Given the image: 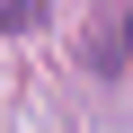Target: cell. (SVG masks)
I'll use <instances>...</instances> for the list:
<instances>
[{"label":"cell","instance_id":"1","mask_svg":"<svg viewBox=\"0 0 133 133\" xmlns=\"http://www.w3.org/2000/svg\"><path fill=\"white\" fill-rule=\"evenodd\" d=\"M44 9H53V0H0V36H27V27H44Z\"/></svg>","mask_w":133,"mask_h":133},{"label":"cell","instance_id":"2","mask_svg":"<svg viewBox=\"0 0 133 133\" xmlns=\"http://www.w3.org/2000/svg\"><path fill=\"white\" fill-rule=\"evenodd\" d=\"M89 62H98V71H124V62H133V9H124V36H115L107 53H89Z\"/></svg>","mask_w":133,"mask_h":133}]
</instances>
